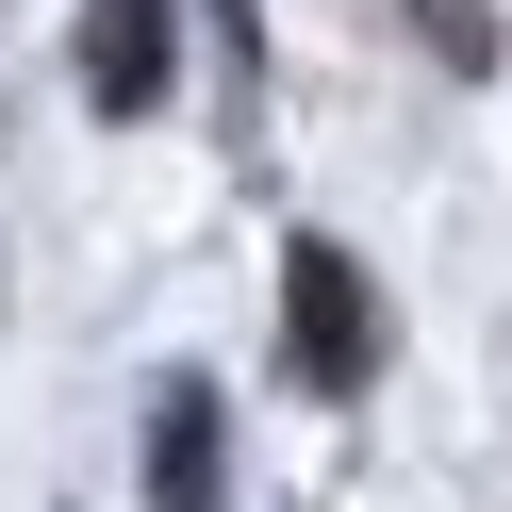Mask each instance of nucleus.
<instances>
[{
  "mask_svg": "<svg viewBox=\"0 0 512 512\" xmlns=\"http://www.w3.org/2000/svg\"><path fill=\"white\" fill-rule=\"evenodd\" d=\"M281 364H298L314 397H364V380H380V281L347 265L331 232L281 248Z\"/></svg>",
  "mask_w": 512,
  "mask_h": 512,
  "instance_id": "obj_1",
  "label": "nucleus"
},
{
  "mask_svg": "<svg viewBox=\"0 0 512 512\" xmlns=\"http://www.w3.org/2000/svg\"><path fill=\"white\" fill-rule=\"evenodd\" d=\"M166 50H182V0H83V100L100 116L166 100Z\"/></svg>",
  "mask_w": 512,
  "mask_h": 512,
  "instance_id": "obj_2",
  "label": "nucleus"
},
{
  "mask_svg": "<svg viewBox=\"0 0 512 512\" xmlns=\"http://www.w3.org/2000/svg\"><path fill=\"white\" fill-rule=\"evenodd\" d=\"M149 496L215 512V380H166V430H149Z\"/></svg>",
  "mask_w": 512,
  "mask_h": 512,
  "instance_id": "obj_3",
  "label": "nucleus"
}]
</instances>
